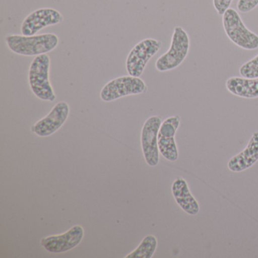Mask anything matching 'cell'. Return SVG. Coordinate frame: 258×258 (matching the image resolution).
<instances>
[{
	"mask_svg": "<svg viewBox=\"0 0 258 258\" xmlns=\"http://www.w3.org/2000/svg\"><path fill=\"white\" fill-rule=\"evenodd\" d=\"M62 21V15L57 10L52 8L40 9L25 18L21 31L24 36H34L43 28L58 25Z\"/></svg>",
	"mask_w": 258,
	"mask_h": 258,
	"instance_id": "cell-10",
	"label": "cell"
},
{
	"mask_svg": "<svg viewBox=\"0 0 258 258\" xmlns=\"http://www.w3.org/2000/svg\"><path fill=\"white\" fill-rule=\"evenodd\" d=\"M180 117L172 116L161 123L158 132V142L160 154L167 161L174 162L179 158L175 135L180 125Z\"/></svg>",
	"mask_w": 258,
	"mask_h": 258,
	"instance_id": "cell-8",
	"label": "cell"
},
{
	"mask_svg": "<svg viewBox=\"0 0 258 258\" xmlns=\"http://www.w3.org/2000/svg\"><path fill=\"white\" fill-rule=\"evenodd\" d=\"M162 120L158 116H152L145 122L141 131V146L146 164L155 167L159 163L158 137Z\"/></svg>",
	"mask_w": 258,
	"mask_h": 258,
	"instance_id": "cell-7",
	"label": "cell"
},
{
	"mask_svg": "<svg viewBox=\"0 0 258 258\" xmlns=\"http://www.w3.org/2000/svg\"><path fill=\"white\" fill-rule=\"evenodd\" d=\"M50 58L46 54L36 56L30 66L28 81L34 94L39 99L54 102L55 92L49 81Z\"/></svg>",
	"mask_w": 258,
	"mask_h": 258,
	"instance_id": "cell-2",
	"label": "cell"
},
{
	"mask_svg": "<svg viewBox=\"0 0 258 258\" xmlns=\"http://www.w3.org/2000/svg\"><path fill=\"white\" fill-rule=\"evenodd\" d=\"M232 0H213L214 8L219 16H223L226 10H229Z\"/></svg>",
	"mask_w": 258,
	"mask_h": 258,
	"instance_id": "cell-18",
	"label": "cell"
},
{
	"mask_svg": "<svg viewBox=\"0 0 258 258\" xmlns=\"http://www.w3.org/2000/svg\"><path fill=\"white\" fill-rule=\"evenodd\" d=\"M258 161V132L253 133L245 149L232 157L227 164L230 171L239 173L251 167Z\"/></svg>",
	"mask_w": 258,
	"mask_h": 258,
	"instance_id": "cell-12",
	"label": "cell"
},
{
	"mask_svg": "<svg viewBox=\"0 0 258 258\" xmlns=\"http://www.w3.org/2000/svg\"><path fill=\"white\" fill-rule=\"evenodd\" d=\"M9 49L24 56H38L52 52L58 45V36L54 34L40 35H9L6 37Z\"/></svg>",
	"mask_w": 258,
	"mask_h": 258,
	"instance_id": "cell-1",
	"label": "cell"
},
{
	"mask_svg": "<svg viewBox=\"0 0 258 258\" xmlns=\"http://www.w3.org/2000/svg\"><path fill=\"white\" fill-rule=\"evenodd\" d=\"M162 46L159 40L148 38L137 43L130 52L126 61L128 75L140 78L149 60L158 53Z\"/></svg>",
	"mask_w": 258,
	"mask_h": 258,
	"instance_id": "cell-6",
	"label": "cell"
},
{
	"mask_svg": "<svg viewBox=\"0 0 258 258\" xmlns=\"http://www.w3.org/2000/svg\"><path fill=\"white\" fill-rule=\"evenodd\" d=\"M239 74L242 78H258V55L242 64Z\"/></svg>",
	"mask_w": 258,
	"mask_h": 258,
	"instance_id": "cell-16",
	"label": "cell"
},
{
	"mask_svg": "<svg viewBox=\"0 0 258 258\" xmlns=\"http://www.w3.org/2000/svg\"><path fill=\"white\" fill-rule=\"evenodd\" d=\"M158 247V240L152 235H147L143 238L140 245L133 250L126 258H152Z\"/></svg>",
	"mask_w": 258,
	"mask_h": 258,
	"instance_id": "cell-15",
	"label": "cell"
},
{
	"mask_svg": "<svg viewBox=\"0 0 258 258\" xmlns=\"http://www.w3.org/2000/svg\"><path fill=\"white\" fill-rule=\"evenodd\" d=\"M228 91L234 96L244 99L258 98V78L232 77L226 81Z\"/></svg>",
	"mask_w": 258,
	"mask_h": 258,
	"instance_id": "cell-14",
	"label": "cell"
},
{
	"mask_svg": "<svg viewBox=\"0 0 258 258\" xmlns=\"http://www.w3.org/2000/svg\"><path fill=\"white\" fill-rule=\"evenodd\" d=\"M146 90V84L141 78L129 75L107 83L101 90L100 97L104 102H110L125 96L142 94Z\"/></svg>",
	"mask_w": 258,
	"mask_h": 258,
	"instance_id": "cell-5",
	"label": "cell"
},
{
	"mask_svg": "<svg viewBox=\"0 0 258 258\" xmlns=\"http://www.w3.org/2000/svg\"><path fill=\"white\" fill-rule=\"evenodd\" d=\"M172 194L177 205L189 215H197L200 206L194 196L191 195L186 181L183 178L175 179L172 184Z\"/></svg>",
	"mask_w": 258,
	"mask_h": 258,
	"instance_id": "cell-13",
	"label": "cell"
},
{
	"mask_svg": "<svg viewBox=\"0 0 258 258\" xmlns=\"http://www.w3.org/2000/svg\"><path fill=\"white\" fill-rule=\"evenodd\" d=\"M189 47V37L186 31L181 27H176L172 36L170 49L159 57L155 63L157 70L165 72L179 67L188 55Z\"/></svg>",
	"mask_w": 258,
	"mask_h": 258,
	"instance_id": "cell-4",
	"label": "cell"
},
{
	"mask_svg": "<svg viewBox=\"0 0 258 258\" xmlns=\"http://www.w3.org/2000/svg\"><path fill=\"white\" fill-rule=\"evenodd\" d=\"M84 229L80 225H75L64 233L50 235L42 238V247L52 253H61L72 250L84 238Z\"/></svg>",
	"mask_w": 258,
	"mask_h": 258,
	"instance_id": "cell-9",
	"label": "cell"
},
{
	"mask_svg": "<svg viewBox=\"0 0 258 258\" xmlns=\"http://www.w3.org/2000/svg\"><path fill=\"white\" fill-rule=\"evenodd\" d=\"M69 113L70 108L67 102H58L46 117L33 125L31 131L40 137L52 136L64 125Z\"/></svg>",
	"mask_w": 258,
	"mask_h": 258,
	"instance_id": "cell-11",
	"label": "cell"
},
{
	"mask_svg": "<svg viewBox=\"0 0 258 258\" xmlns=\"http://www.w3.org/2000/svg\"><path fill=\"white\" fill-rule=\"evenodd\" d=\"M258 6V0H238L237 9L241 13H247Z\"/></svg>",
	"mask_w": 258,
	"mask_h": 258,
	"instance_id": "cell-17",
	"label": "cell"
},
{
	"mask_svg": "<svg viewBox=\"0 0 258 258\" xmlns=\"http://www.w3.org/2000/svg\"><path fill=\"white\" fill-rule=\"evenodd\" d=\"M223 25L226 35L234 44L245 50L258 49V36L247 28L235 10H226L223 16Z\"/></svg>",
	"mask_w": 258,
	"mask_h": 258,
	"instance_id": "cell-3",
	"label": "cell"
}]
</instances>
